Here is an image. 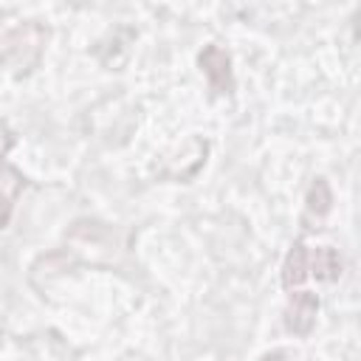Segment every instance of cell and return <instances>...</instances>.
Returning <instances> with one entry per match:
<instances>
[{
    "mask_svg": "<svg viewBox=\"0 0 361 361\" xmlns=\"http://www.w3.org/2000/svg\"><path fill=\"white\" fill-rule=\"evenodd\" d=\"M310 276V251L302 243H293V248L288 251L285 262H282V285L288 290L299 288L305 279Z\"/></svg>",
    "mask_w": 361,
    "mask_h": 361,
    "instance_id": "277c9868",
    "label": "cell"
},
{
    "mask_svg": "<svg viewBox=\"0 0 361 361\" xmlns=\"http://www.w3.org/2000/svg\"><path fill=\"white\" fill-rule=\"evenodd\" d=\"M259 361H290V353H285V350H271V353L259 355Z\"/></svg>",
    "mask_w": 361,
    "mask_h": 361,
    "instance_id": "ba28073f",
    "label": "cell"
},
{
    "mask_svg": "<svg viewBox=\"0 0 361 361\" xmlns=\"http://www.w3.org/2000/svg\"><path fill=\"white\" fill-rule=\"evenodd\" d=\"M316 313H319V296L310 290H296L288 299L285 307V327L293 336H307L316 324Z\"/></svg>",
    "mask_w": 361,
    "mask_h": 361,
    "instance_id": "3957f363",
    "label": "cell"
},
{
    "mask_svg": "<svg viewBox=\"0 0 361 361\" xmlns=\"http://www.w3.org/2000/svg\"><path fill=\"white\" fill-rule=\"evenodd\" d=\"M341 268H344V262L336 248L319 245L310 251V276H316L319 282H336L341 276Z\"/></svg>",
    "mask_w": 361,
    "mask_h": 361,
    "instance_id": "5b68a950",
    "label": "cell"
},
{
    "mask_svg": "<svg viewBox=\"0 0 361 361\" xmlns=\"http://www.w3.org/2000/svg\"><path fill=\"white\" fill-rule=\"evenodd\" d=\"M48 42V28L39 23H23L3 34V62L17 71H28L39 62V54Z\"/></svg>",
    "mask_w": 361,
    "mask_h": 361,
    "instance_id": "6da1fadb",
    "label": "cell"
},
{
    "mask_svg": "<svg viewBox=\"0 0 361 361\" xmlns=\"http://www.w3.org/2000/svg\"><path fill=\"white\" fill-rule=\"evenodd\" d=\"M307 214H316V217H324L330 209H333V192H330V183L324 178H316L307 189Z\"/></svg>",
    "mask_w": 361,
    "mask_h": 361,
    "instance_id": "8992f818",
    "label": "cell"
},
{
    "mask_svg": "<svg viewBox=\"0 0 361 361\" xmlns=\"http://www.w3.org/2000/svg\"><path fill=\"white\" fill-rule=\"evenodd\" d=\"M197 65H200V73L206 76L212 93H231L234 90V73H231L228 51H223L220 45L212 42L197 54Z\"/></svg>",
    "mask_w": 361,
    "mask_h": 361,
    "instance_id": "7a4b0ae2",
    "label": "cell"
},
{
    "mask_svg": "<svg viewBox=\"0 0 361 361\" xmlns=\"http://www.w3.org/2000/svg\"><path fill=\"white\" fill-rule=\"evenodd\" d=\"M23 186H25V178H23L14 166H6V172H3V203H6V209H3V226L11 223V212H14V203H17V192H23Z\"/></svg>",
    "mask_w": 361,
    "mask_h": 361,
    "instance_id": "52a82bcc",
    "label": "cell"
}]
</instances>
